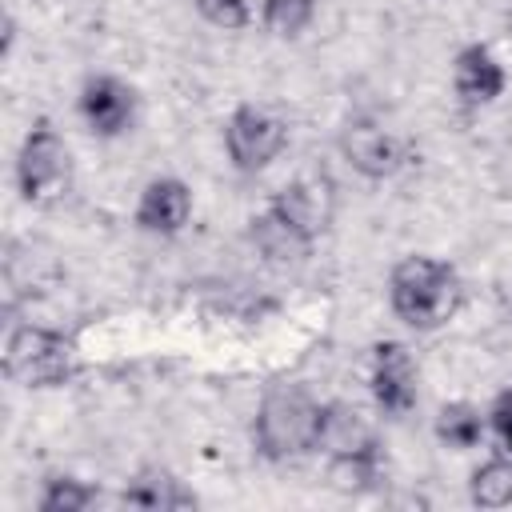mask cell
<instances>
[{"mask_svg": "<svg viewBox=\"0 0 512 512\" xmlns=\"http://www.w3.org/2000/svg\"><path fill=\"white\" fill-rule=\"evenodd\" d=\"M388 300L404 324L436 328L460 308V280L444 260L404 256L388 276Z\"/></svg>", "mask_w": 512, "mask_h": 512, "instance_id": "cell-1", "label": "cell"}, {"mask_svg": "<svg viewBox=\"0 0 512 512\" xmlns=\"http://www.w3.org/2000/svg\"><path fill=\"white\" fill-rule=\"evenodd\" d=\"M320 424H324V404H316L304 388H276L264 396L252 432H256V448L268 460H288L320 444Z\"/></svg>", "mask_w": 512, "mask_h": 512, "instance_id": "cell-2", "label": "cell"}, {"mask_svg": "<svg viewBox=\"0 0 512 512\" xmlns=\"http://www.w3.org/2000/svg\"><path fill=\"white\" fill-rule=\"evenodd\" d=\"M4 372L24 388H52L76 372V348L52 328L20 324L4 344Z\"/></svg>", "mask_w": 512, "mask_h": 512, "instance_id": "cell-3", "label": "cell"}, {"mask_svg": "<svg viewBox=\"0 0 512 512\" xmlns=\"http://www.w3.org/2000/svg\"><path fill=\"white\" fill-rule=\"evenodd\" d=\"M72 180V156H68V144L56 136L52 124H36L24 144H20V156H16V184L24 192V200L32 204H44V200H56Z\"/></svg>", "mask_w": 512, "mask_h": 512, "instance_id": "cell-4", "label": "cell"}, {"mask_svg": "<svg viewBox=\"0 0 512 512\" xmlns=\"http://www.w3.org/2000/svg\"><path fill=\"white\" fill-rule=\"evenodd\" d=\"M224 144H228V156L240 172H260L264 164H272L284 144H288V124L268 112V108H256V104H240L232 116H228V128H224Z\"/></svg>", "mask_w": 512, "mask_h": 512, "instance_id": "cell-5", "label": "cell"}, {"mask_svg": "<svg viewBox=\"0 0 512 512\" xmlns=\"http://www.w3.org/2000/svg\"><path fill=\"white\" fill-rule=\"evenodd\" d=\"M372 396L388 416H404L416 404V364L404 344L384 340L372 348Z\"/></svg>", "mask_w": 512, "mask_h": 512, "instance_id": "cell-6", "label": "cell"}, {"mask_svg": "<svg viewBox=\"0 0 512 512\" xmlns=\"http://www.w3.org/2000/svg\"><path fill=\"white\" fill-rule=\"evenodd\" d=\"M80 116L96 136H120L136 116V92L116 76H92L80 88Z\"/></svg>", "mask_w": 512, "mask_h": 512, "instance_id": "cell-7", "label": "cell"}, {"mask_svg": "<svg viewBox=\"0 0 512 512\" xmlns=\"http://www.w3.org/2000/svg\"><path fill=\"white\" fill-rule=\"evenodd\" d=\"M340 152H344V160H348L356 172H364V176H372V180L392 176V172L400 168V160H404L396 136L384 132V128H376V124H368V120H352V124L340 132Z\"/></svg>", "mask_w": 512, "mask_h": 512, "instance_id": "cell-8", "label": "cell"}, {"mask_svg": "<svg viewBox=\"0 0 512 512\" xmlns=\"http://www.w3.org/2000/svg\"><path fill=\"white\" fill-rule=\"evenodd\" d=\"M188 212H192V192L176 176H160L140 192L136 224L156 236H176L188 224Z\"/></svg>", "mask_w": 512, "mask_h": 512, "instance_id": "cell-9", "label": "cell"}, {"mask_svg": "<svg viewBox=\"0 0 512 512\" xmlns=\"http://www.w3.org/2000/svg\"><path fill=\"white\" fill-rule=\"evenodd\" d=\"M452 84L456 92L468 100V104H488L504 92L508 76L500 68V60L484 48V44H468L456 52V64H452Z\"/></svg>", "mask_w": 512, "mask_h": 512, "instance_id": "cell-10", "label": "cell"}, {"mask_svg": "<svg viewBox=\"0 0 512 512\" xmlns=\"http://www.w3.org/2000/svg\"><path fill=\"white\" fill-rule=\"evenodd\" d=\"M272 208L284 212L300 232H308L316 240L332 220V184L328 180H292L272 200Z\"/></svg>", "mask_w": 512, "mask_h": 512, "instance_id": "cell-11", "label": "cell"}, {"mask_svg": "<svg viewBox=\"0 0 512 512\" xmlns=\"http://www.w3.org/2000/svg\"><path fill=\"white\" fill-rule=\"evenodd\" d=\"M252 240H256V248L268 256V260H276V264H296V260H304L308 252H312V236L308 232H300L284 212H276L272 204L260 212V216H252Z\"/></svg>", "mask_w": 512, "mask_h": 512, "instance_id": "cell-12", "label": "cell"}, {"mask_svg": "<svg viewBox=\"0 0 512 512\" xmlns=\"http://www.w3.org/2000/svg\"><path fill=\"white\" fill-rule=\"evenodd\" d=\"M328 456H344V452H368L376 448L372 428L364 424V416L348 404H324V424H320V444Z\"/></svg>", "mask_w": 512, "mask_h": 512, "instance_id": "cell-13", "label": "cell"}, {"mask_svg": "<svg viewBox=\"0 0 512 512\" xmlns=\"http://www.w3.org/2000/svg\"><path fill=\"white\" fill-rule=\"evenodd\" d=\"M120 500L124 504H136V508H192L196 504V496L180 480H172L168 472H140L124 488Z\"/></svg>", "mask_w": 512, "mask_h": 512, "instance_id": "cell-14", "label": "cell"}, {"mask_svg": "<svg viewBox=\"0 0 512 512\" xmlns=\"http://www.w3.org/2000/svg\"><path fill=\"white\" fill-rule=\"evenodd\" d=\"M376 476H380V456H376V448L328 456V484H332L336 492H364V488L376 484Z\"/></svg>", "mask_w": 512, "mask_h": 512, "instance_id": "cell-15", "label": "cell"}, {"mask_svg": "<svg viewBox=\"0 0 512 512\" xmlns=\"http://www.w3.org/2000/svg\"><path fill=\"white\" fill-rule=\"evenodd\" d=\"M436 436L448 448H476L484 436V420L472 404H444L436 416Z\"/></svg>", "mask_w": 512, "mask_h": 512, "instance_id": "cell-16", "label": "cell"}, {"mask_svg": "<svg viewBox=\"0 0 512 512\" xmlns=\"http://www.w3.org/2000/svg\"><path fill=\"white\" fill-rule=\"evenodd\" d=\"M472 504H480V508L512 504V460L496 456L472 472Z\"/></svg>", "mask_w": 512, "mask_h": 512, "instance_id": "cell-17", "label": "cell"}, {"mask_svg": "<svg viewBox=\"0 0 512 512\" xmlns=\"http://www.w3.org/2000/svg\"><path fill=\"white\" fill-rule=\"evenodd\" d=\"M96 500V492L88 488V484H80V480H72V476H56V480H48V488H44V496H40V508L44 512H80V508H88Z\"/></svg>", "mask_w": 512, "mask_h": 512, "instance_id": "cell-18", "label": "cell"}, {"mask_svg": "<svg viewBox=\"0 0 512 512\" xmlns=\"http://www.w3.org/2000/svg\"><path fill=\"white\" fill-rule=\"evenodd\" d=\"M316 12V0H264V20L280 36H296Z\"/></svg>", "mask_w": 512, "mask_h": 512, "instance_id": "cell-19", "label": "cell"}, {"mask_svg": "<svg viewBox=\"0 0 512 512\" xmlns=\"http://www.w3.org/2000/svg\"><path fill=\"white\" fill-rule=\"evenodd\" d=\"M196 12L208 20V24H216V28H224V32H232V28H244L248 24V0H196Z\"/></svg>", "mask_w": 512, "mask_h": 512, "instance_id": "cell-20", "label": "cell"}, {"mask_svg": "<svg viewBox=\"0 0 512 512\" xmlns=\"http://www.w3.org/2000/svg\"><path fill=\"white\" fill-rule=\"evenodd\" d=\"M492 428H496L500 444L512 452V392H504V396L496 400V408H492Z\"/></svg>", "mask_w": 512, "mask_h": 512, "instance_id": "cell-21", "label": "cell"}]
</instances>
